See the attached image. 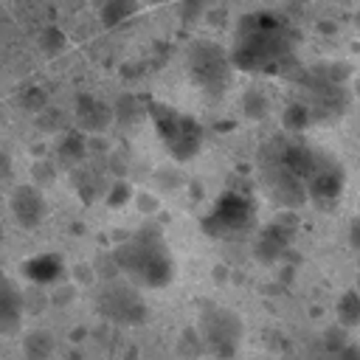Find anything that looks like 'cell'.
<instances>
[{
	"mask_svg": "<svg viewBox=\"0 0 360 360\" xmlns=\"http://www.w3.org/2000/svg\"><path fill=\"white\" fill-rule=\"evenodd\" d=\"M242 107H245V115L248 118H264L267 110H270V101H267V96L259 87H253V90L245 93V104Z\"/></svg>",
	"mask_w": 360,
	"mask_h": 360,
	"instance_id": "obj_16",
	"label": "cell"
},
{
	"mask_svg": "<svg viewBox=\"0 0 360 360\" xmlns=\"http://www.w3.org/2000/svg\"><path fill=\"white\" fill-rule=\"evenodd\" d=\"M0 242H3V225H0Z\"/></svg>",
	"mask_w": 360,
	"mask_h": 360,
	"instance_id": "obj_23",
	"label": "cell"
},
{
	"mask_svg": "<svg viewBox=\"0 0 360 360\" xmlns=\"http://www.w3.org/2000/svg\"><path fill=\"white\" fill-rule=\"evenodd\" d=\"M352 245H354V248H360V219H354V222H352Z\"/></svg>",
	"mask_w": 360,
	"mask_h": 360,
	"instance_id": "obj_21",
	"label": "cell"
},
{
	"mask_svg": "<svg viewBox=\"0 0 360 360\" xmlns=\"http://www.w3.org/2000/svg\"><path fill=\"white\" fill-rule=\"evenodd\" d=\"M22 323V295L14 284H0V332L14 335Z\"/></svg>",
	"mask_w": 360,
	"mask_h": 360,
	"instance_id": "obj_10",
	"label": "cell"
},
{
	"mask_svg": "<svg viewBox=\"0 0 360 360\" xmlns=\"http://www.w3.org/2000/svg\"><path fill=\"white\" fill-rule=\"evenodd\" d=\"M132 11H135V0H107L101 17H104L107 25H115V22L127 20Z\"/></svg>",
	"mask_w": 360,
	"mask_h": 360,
	"instance_id": "obj_15",
	"label": "cell"
},
{
	"mask_svg": "<svg viewBox=\"0 0 360 360\" xmlns=\"http://www.w3.org/2000/svg\"><path fill=\"white\" fill-rule=\"evenodd\" d=\"M253 219H256L253 200L239 194V191H225L217 200V205L211 208V214L200 222V228L214 239H231V236H239V233L250 231Z\"/></svg>",
	"mask_w": 360,
	"mask_h": 360,
	"instance_id": "obj_6",
	"label": "cell"
},
{
	"mask_svg": "<svg viewBox=\"0 0 360 360\" xmlns=\"http://www.w3.org/2000/svg\"><path fill=\"white\" fill-rule=\"evenodd\" d=\"M112 191H115V194H110V202H112V205H118V202H124V200H129V197H132V191H129L124 183H118Z\"/></svg>",
	"mask_w": 360,
	"mask_h": 360,
	"instance_id": "obj_20",
	"label": "cell"
},
{
	"mask_svg": "<svg viewBox=\"0 0 360 360\" xmlns=\"http://www.w3.org/2000/svg\"><path fill=\"white\" fill-rule=\"evenodd\" d=\"M25 273H28L31 281L45 284V281H53V278L62 273V262H59V256H53V253H48V256H34V259L25 264Z\"/></svg>",
	"mask_w": 360,
	"mask_h": 360,
	"instance_id": "obj_12",
	"label": "cell"
},
{
	"mask_svg": "<svg viewBox=\"0 0 360 360\" xmlns=\"http://www.w3.org/2000/svg\"><path fill=\"white\" fill-rule=\"evenodd\" d=\"M53 349H56L53 335L45 329H34L22 338V357L25 360H51Z\"/></svg>",
	"mask_w": 360,
	"mask_h": 360,
	"instance_id": "obj_11",
	"label": "cell"
},
{
	"mask_svg": "<svg viewBox=\"0 0 360 360\" xmlns=\"http://www.w3.org/2000/svg\"><path fill=\"white\" fill-rule=\"evenodd\" d=\"M231 59L245 73H281L295 62V37L281 17L250 11L239 20Z\"/></svg>",
	"mask_w": 360,
	"mask_h": 360,
	"instance_id": "obj_1",
	"label": "cell"
},
{
	"mask_svg": "<svg viewBox=\"0 0 360 360\" xmlns=\"http://www.w3.org/2000/svg\"><path fill=\"white\" fill-rule=\"evenodd\" d=\"M3 281H6V278H3V273H0V284H3Z\"/></svg>",
	"mask_w": 360,
	"mask_h": 360,
	"instance_id": "obj_24",
	"label": "cell"
},
{
	"mask_svg": "<svg viewBox=\"0 0 360 360\" xmlns=\"http://www.w3.org/2000/svg\"><path fill=\"white\" fill-rule=\"evenodd\" d=\"M112 121H115L112 104H107L104 98L90 96V93H79V96H76V124H79L84 132L98 135V132H104Z\"/></svg>",
	"mask_w": 360,
	"mask_h": 360,
	"instance_id": "obj_9",
	"label": "cell"
},
{
	"mask_svg": "<svg viewBox=\"0 0 360 360\" xmlns=\"http://www.w3.org/2000/svg\"><path fill=\"white\" fill-rule=\"evenodd\" d=\"M8 208H11L20 228H37L48 217V202H45V194L37 183L17 186L8 197Z\"/></svg>",
	"mask_w": 360,
	"mask_h": 360,
	"instance_id": "obj_8",
	"label": "cell"
},
{
	"mask_svg": "<svg viewBox=\"0 0 360 360\" xmlns=\"http://www.w3.org/2000/svg\"><path fill=\"white\" fill-rule=\"evenodd\" d=\"M34 174H37V186L42 188L45 183H51V180H53V166H51V163H45V166H42V160H39V163H34Z\"/></svg>",
	"mask_w": 360,
	"mask_h": 360,
	"instance_id": "obj_19",
	"label": "cell"
},
{
	"mask_svg": "<svg viewBox=\"0 0 360 360\" xmlns=\"http://www.w3.org/2000/svg\"><path fill=\"white\" fill-rule=\"evenodd\" d=\"M284 248H287V231H284L281 225H270V228L259 236V242H256V253H259L264 262H273Z\"/></svg>",
	"mask_w": 360,
	"mask_h": 360,
	"instance_id": "obj_13",
	"label": "cell"
},
{
	"mask_svg": "<svg viewBox=\"0 0 360 360\" xmlns=\"http://www.w3.org/2000/svg\"><path fill=\"white\" fill-rule=\"evenodd\" d=\"M186 70L197 84V90H202L208 98H219L231 84L233 59L231 51H225L219 42L194 39L186 48Z\"/></svg>",
	"mask_w": 360,
	"mask_h": 360,
	"instance_id": "obj_4",
	"label": "cell"
},
{
	"mask_svg": "<svg viewBox=\"0 0 360 360\" xmlns=\"http://www.w3.org/2000/svg\"><path fill=\"white\" fill-rule=\"evenodd\" d=\"M115 267L124 273V278H129L138 287H149V290H163L174 281V256L172 248L160 231V225L146 222L141 225L129 239H124L115 253Z\"/></svg>",
	"mask_w": 360,
	"mask_h": 360,
	"instance_id": "obj_2",
	"label": "cell"
},
{
	"mask_svg": "<svg viewBox=\"0 0 360 360\" xmlns=\"http://www.w3.org/2000/svg\"><path fill=\"white\" fill-rule=\"evenodd\" d=\"M197 332L208 354H214L217 360H233L242 346L245 326L233 309L219 307L214 301H202L200 315H197Z\"/></svg>",
	"mask_w": 360,
	"mask_h": 360,
	"instance_id": "obj_5",
	"label": "cell"
},
{
	"mask_svg": "<svg viewBox=\"0 0 360 360\" xmlns=\"http://www.w3.org/2000/svg\"><path fill=\"white\" fill-rule=\"evenodd\" d=\"M8 155L6 152H0V180H6V174H8Z\"/></svg>",
	"mask_w": 360,
	"mask_h": 360,
	"instance_id": "obj_22",
	"label": "cell"
},
{
	"mask_svg": "<svg viewBox=\"0 0 360 360\" xmlns=\"http://www.w3.org/2000/svg\"><path fill=\"white\" fill-rule=\"evenodd\" d=\"M146 115L160 138V143L166 146V152L186 163L191 158L200 155L202 149V127L197 124V118H191L188 112L174 110L172 104L163 101H146Z\"/></svg>",
	"mask_w": 360,
	"mask_h": 360,
	"instance_id": "obj_3",
	"label": "cell"
},
{
	"mask_svg": "<svg viewBox=\"0 0 360 360\" xmlns=\"http://www.w3.org/2000/svg\"><path fill=\"white\" fill-rule=\"evenodd\" d=\"M338 312H340V326H343V329H349V326L360 323V295H357V292L343 295V301H340Z\"/></svg>",
	"mask_w": 360,
	"mask_h": 360,
	"instance_id": "obj_17",
	"label": "cell"
},
{
	"mask_svg": "<svg viewBox=\"0 0 360 360\" xmlns=\"http://www.w3.org/2000/svg\"><path fill=\"white\" fill-rule=\"evenodd\" d=\"M98 312L104 321L118 326H138L146 321V301L141 295V287L127 281H107L96 298Z\"/></svg>",
	"mask_w": 360,
	"mask_h": 360,
	"instance_id": "obj_7",
	"label": "cell"
},
{
	"mask_svg": "<svg viewBox=\"0 0 360 360\" xmlns=\"http://www.w3.org/2000/svg\"><path fill=\"white\" fill-rule=\"evenodd\" d=\"M62 34L56 31V28H48V31H42V48L48 51V53H53V51H59L62 48Z\"/></svg>",
	"mask_w": 360,
	"mask_h": 360,
	"instance_id": "obj_18",
	"label": "cell"
},
{
	"mask_svg": "<svg viewBox=\"0 0 360 360\" xmlns=\"http://www.w3.org/2000/svg\"><path fill=\"white\" fill-rule=\"evenodd\" d=\"M84 143H87V141H84L79 132H68V135H62V141H59V160L68 163V166L82 163L84 155H87V146H84Z\"/></svg>",
	"mask_w": 360,
	"mask_h": 360,
	"instance_id": "obj_14",
	"label": "cell"
}]
</instances>
